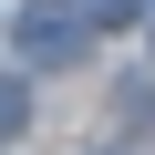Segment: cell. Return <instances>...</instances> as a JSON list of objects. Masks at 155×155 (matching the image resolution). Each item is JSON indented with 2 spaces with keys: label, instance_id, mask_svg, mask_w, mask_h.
I'll return each instance as SVG.
<instances>
[{
  "label": "cell",
  "instance_id": "7a4b0ae2",
  "mask_svg": "<svg viewBox=\"0 0 155 155\" xmlns=\"http://www.w3.org/2000/svg\"><path fill=\"white\" fill-rule=\"evenodd\" d=\"M21 124H31V83H0V145H11Z\"/></svg>",
  "mask_w": 155,
  "mask_h": 155
},
{
  "label": "cell",
  "instance_id": "6da1fadb",
  "mask_svg": "<svg viewBox=\"0 0 155 155\" xmlns=\"http://www.w3.org/2000/svg\"><path fill=\"white\" fill-rule=\"evenodd\" d=\"M11 31H21V52H31L41 72H72V62L93 52V11H83V0H31Z\"/></svg>",
  "mask_w": 155,
  "mask_h": 155
}]
</instances>
